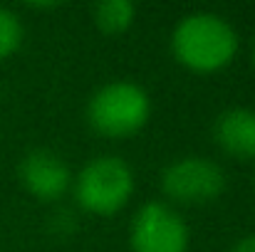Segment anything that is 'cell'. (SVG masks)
Listing matches in <instances>:
<instances>
[{
    "label": "cell",
    "mask_w": 255,
    "mask_h": 252,
    "mask_svg": "<svg viewBox=\"0 0 255 252\" xmlns=\"http://www.w3.org/2000/svg\"><path fill=\"white\" fill-rule=\"evenodd\" d=\"M151 116L149 94L131 82H112L99 86L87 104L89 126L109 139L134 136Z\"/></svg>",
    "instance_id": "2"
},
{
    "label": "cell",
    "mask_w": 255,
    "mask_h": 252,
    "mask_svg": "<svg viewBox=\"0 0 255 252\" xmlns=\"http://www.w3.org/2000/svg\"><path fill=\"white\" fill-rule=\"evenodd\" d=\"M134 193V170L119 156L92 159L75 178V198L92 215L119 213Z\"/></svg>",
    "instance_id": "3"
},
{
    "label": "cell",
    "mask_w": 255,
    "mask_h": 252,
    "mask_svg": "<svg viewBox=\"0 0 255 252\" xmlns=\"http://www.w3.org/2000/svg\"><path fill=\"white\" fill-rule=\"evenodd\" d=\"M253 60H255V42H253Z\"/></svg>",
    "instance_id": "11"
},
{
    "label": "cell",
    "mask_w": 255,
    "mask_h": 252,
    "mask_svg": "<svg viewBox=\"0 0 255 252\" xmlns=\"http://www.w3.org/2000/svg\"><path fill=\"white\" fill-rule=\"evenodd\" d=\"M20 180H22V185L30 195L50 203V200L62 198L70 190L72 173L57 154H52L47 149H37V151H30L22 159Z\"/></svg>",
    "instance_id": "6"
},
{
    "label": "cell",
    "mask_w": 255,
    "mask_h": 252,
    "mask_svg": "<svg viewBox=\"0 0 255 252\" xmlns=\"http://www.w3.org/2000/svg\"><path fill=\"white\" fill-rule=\"evenodd\" d=\"M173 57L193 72H218L238 52V32L216 12H191L171 35Z\"/></svg>",
    "instance_id": "1"
},
{
    "label": "cell",
    "mask_w": 255,
    "mask_h": 252,
    "mask_svg": "<svg viewBox=\"0 0 255 252\" xmlns=\"http://www.w3.org/2000/svg\"><path fill=\"white\" fill-rule=\"evenodd\" d=\"M131 252H186L188 228L183 218L166 203H146L129 225Z\"/></svg>",
    "instance_id": "5"
},
{
    "label": "cell",
    "mask_w": 255,
    "mask_h": 252,
    "mask_svg": "<svg viewBox=\"0 0 255 252\" xmlns=\"http://www.w3.org/2000/svg\"><path fill=\"white\" fill-rule=\"evenodd\" d=\"M92 17H94V25L104 35H119L134 25L136 7L134 2H127V0H104L94 5Z\"/></svg>",
    "instance_id": "8"
},
{
    "label": "cell",
    "mask_w": 255,
    "mask_h": 252,
    "mask_svg": "<svg viewBox=\"0 0 255 252\" xmlns=\"http://www.w3.org/2000/svg\"><path fill=\"white\" fill-rule=\"evenodd\" d=\"M161 190L173 203L203 205L216 200L226 190V173L211 159L186 156L164 168Z\"/></svg>",
    "instance_id": "4"
},
{
    "label": "cell",
    "mask_w": 255,
    "mask_h": 252,
    "mask_svg": "<svg viewBox=\"0 0 255 252\" xmlns=\"http://www.w3.org/2000/svg\"><path fill=\"white\" fill-rule=\"evenodd\" d=\"M231 252H255V235H246V238H241Z\"/></svg>",
    "instance_id": "10"
},
{
    "label": "cell",
    "mask_w": 255,
    "mask_h": 252,
    "mask_svg": "<svg viewBox=\"0 0 255 252\" xmlns=\"http://www.w3.org/2000/svg\"><path fill=\"white\" fill-rule=\"evenodd\" d=\"M213 139L218 149L231 159H255V109H226L213 124Z\"/></svg>",
    "instance_id": "7"
},
{
    "label": "cell",
    "mask_w": 255,
    "mask_h": 252,
    "mask_svg": "<svg viewBox=\"0 0 255 252\" xmlns=\"http://www.w3.org/2000/svg\"><path fill=\"white\" fill-rule=\"evenodd\" d=\"M22 45V25L20 17L5 7H0V60H7Z\"/></svg>",
    "instance_id": "9"
}]
</instances>
